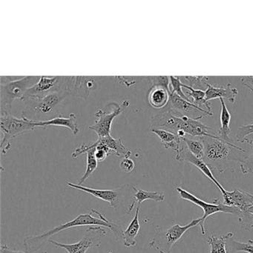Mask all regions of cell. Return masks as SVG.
Listing matches in <instances>:
<instances>
[{"label": "cell", "mask_w": 253, "mask_h": 253, "mask_svg": "<svg viewBox=\"0 0 253 253\" xmlns=\"http://www.w3.org/2000/svg\"><path fill=\"white\" fill-rule=\"evenodd\" d=\"M223 198V204L229 207L238 208L241 211H245L253 205V195L241 189H235L232 192L226 191Z\"/></svg>", "instance_id": "obj_16"}, {"label": "cell", "mask_w": 253, "mask_h": 253, "mask_svg": "<svg viewBox=\"0 0 253 253\" xmlns=\"http://www.w3.org/2000/svg\"><path fill=\"white\" fill-rule=\"evenodd\" d=\"M96 142L98 144L106 146L112 152V154L114 153L118 157L130 158V156H131V152L128 150L124 146L122 137L114 138L111 135L109 137H100V138L97 139Z\"/></svg>", "instance_id": "obj_21"}, {"label": "cell", "mask_w": 253, "mask_h": 253, "mask_svg": "<svg viewBox=\"0 0 253 253\" xmlns=\"http://www.w3.org/2000/svg\"><path fill=\"white\" fill-rule=\"evenodd\" d=\"M1 253H29L28 252L17 251V250H12L6 245H2L1 247Z\"/></svg>", "instance_id": "obj_37"}, {"label": "cell", "mask_w": 253, "mask_h": 253, "mask_svg": "<svg viewBox=\"0 0 253 253\" xmlns=\"http://www.w3.org/2000/svg\"><path fill=\"white\" fill-rule=\"evenodd\" d=\"M182 141L186 145L188 150L198 159L204 160L205 155V149L204 144L202 140H195V139L189 138L186 137L182 139Z\"/></svg>", "instance_id": "obj_28"}, {"label": "cell", "mask_w": 253, "mask_h": 253, "mask_svg": "<svg viewBox=\"0 0 253 253\" xmlns=\"http://www.w3.org/2000/svg\"><path fill=\"white\" fill-rule=\"evenodd\" d=\"M220 104H221V113H220V128L217 132V136L223 140L228 142L231 141L230 132V121L231 114L226 106L223 99H220Z\"/></svg>", "instance_id": "obj_24"}, {"label": "cell", "mask_w": 253, "mask_h": 253, "mask_svg": "<svg viewBox=\"0 0 253 253\" xmlns=\"http://www.w3.org/2000/svg\"><path fill=\"white\" fill-rule=\"evenodd\" d=\"M41 77H1L0 106L1 115L11 114L13 102L23 101L25 94L39 81Z\"/></svg>", "instance_id": "obj_4"}, {"label": "cell", "mask_w": 253, "mask_h": 253, "mask_svg": "<svg viewBox=\"0 0 253 253\" xmlns=\"http://www.w3.org/2000/svg\"><path fill=\"white\" fill-rule=\"evenodd\" d=\"M120 167L123 171L126 173L132 172L135 168L134 161L130 158H124L120 164Z\"/></svg>", "instance_id": "obj_35"}, {"label": "cell", "mask_w": 253, "mask_h": 253, "mask_svg": "<svg viewBox=\"0 0 253 253\" xmlns=\"http://www.w3.org/2000/svg\"><path fill=\"white\" fill-rule=\"evenodd\" d=\"M68 95L64 91H55L40 99H26V105L30 107V110L35 114H48L53 112L54 109L63 101Z\"/></svg>", "instance_id": "obj_14"}, {"label": "cell", "mask_w": 253, "mask_h": 253, "mask_svg": "<svg viewBox=\"0 0 253 253\" xmlns=\"http://www.w3.org/2000/svg\"><path fill=\"white\" fill-rule=\"evenodd\" d=\"M37 121V120H36ZM37 125L39 128H46L48 126L66 127L69 128L75 135L79 133L80 129L77 123V117L75 114H71L68 118L60 115L48 121H37Z\"/></svg>", "instance_id": "obj_18"}, {"label": "cell", "mask_w": 253, "mask_h": 253, "mask_svg": "<svg viewBox=\"0 0 253 253\" xmlns=\"http://www.w3.org/2000/svg\"><path fill=\"white\" fill-rule=\"evenodd\" d=\"M183 87L187 90V97H189L192 103L203 109H205L204 107H206L208 112H212L210 102H207L206 100L205 91L195 89L186 84H183Z\"/></svg>", "instance_id": "obj_25"}, {"label": "cell", "mask_w": 253, "mask_h": 253, "mask_svg": "<svg viewBox=\"0 0 253 253\" xmlns=\"http://www.w3.org/2000/svg\"><path fill=\"white\" fill-rule=\"evenodd\" d=\"M252 143L253 144V140H252L250 143ZM240 169H241V172L244 175L253 174V152L251 155H248L246 159L240 164Z\"/></svg>", "instance_id": "obj_34"}, {"label": "cell", "mask_w": 253, "mask_h": 253, "mask_svg": "<svg viewBox=\"0 0 253 253\" xmlns=\"http://www.w3.org/2000/svg\"><path fill=\"white\" fill-rule=\"evenodd\" d=\"M67 185L72 189L83 191V192H85L88 195H92V196L99 198L102 201H106L115 210H118L121 198L124 196V192L128 189L127 188L128 185H126V186L115 189H92V188L80 186V185L75 184V183H71V182H67Z\"/></svg>", "instance_id": "obj_12"}, {"label": "cell", "mask_w": 253, "mask_h": 253, "mask_svg": "<svg viewBox=\"0 0 253 253\" xmlns=\"http://www.w3.org/2000/svg\"><path fill=\"white\" fill-rule=\"evenodd\" d=\"M233 232H228L220 237L211 235L207 239L210 246V253H228L226 250V241L234 237Z\"/></svg>", "instance_id": "obj_26"}, {"label": "cell", "mask_w": 253, "mask_h": 253, "mask_svg": "<svg viewBox=\"0 0 253 253\" xmlns=\"http://www.w3.org/2000/svg\"><path fill=\"white\" fill-rule=\"evenodd\" d=\"M253 134V124L250 125L241 126L237 131L236 138L238 142L245 143L248 136Z\"/></svg>", "instance_id": "obj_33"}, {"label": "cell", "mask_w": 253, "mask_h": 253, "mask_svg": "<svg viewBox=\"0 0 253 253\" xmlns=\"http://www.w3.org/2000/svg\"><path fill=\"white\" fill-rule=\"evenodd\" d=\"M107 253H113V252L112 251H108Z\"/></svg>", "instance_id": "obj_39"}, {"label": "cell", "mask_w": 253, "mask_h": 253, "mask_svg": "<svg viewBox=\"0 0 253 253\" xmlns=\"http://www.w3.org/2000/svg\"><path fill=\"white\" fill-rule=\"evenodd\" d=\"M161 128L171 132L183 131L186 135L192 137H214L216 134H211V128L204 125L198 118H189L186 115L176 116L171 113L168 106L164 108L162 112L155 115L152 118L150 128Z\"/></svg>", "instance_id": "obj_3"}, {"label": "cell", "mask_w": 253, "mask_h": 253, "mask_svg": "<svg viewBox=\"0 0 253 253\" xmlns=\"http://www.w3.org/2000/svg\"><path fill=\"white\" fill-rule=\"evenodd\" d=\"M90 147H91V144H89ZM94 152H95V148L89 149L86 152V169H85V172L83 174L82 177L80 179L78 184L81 186L83 183H85V180L91 176V174L95 171L98 167V161L96 159L94 156Z\"/></svg>", "instance_id": "obj_27"}, {"label": "cell", "mask_w": 253, "mask_h": 253, "mask_svg": "<svg viewBox=\"0 0 253 253\" xmlns=\"http://www.w3.org/2000/svg\"><path fill=\"white\" fill-rule=\"evenodd\" d=\"M55 91H63V77L42 76L35 85L29 88L25 94L26 99H40Z\"/></svg>", "instance_id": "obj_11"}, {"label": "cell", "mask_w": 253, "mask_h": 253, "mask_svg": "<svg viewBox=\"0 0 253 253\" xmlns=\"http://www.w3.org/2000/svg\"><path fill=\"white\" fill-rule=\"evenodd\" d=\"M151 132L156 134L160 140L161 143L166 149H171L174 151V153H177L181 149L182 140L174 133L171 131H167L165 129H161V128H149Z\"/></svg>", "instance_id": "obj_20"}, {"label": "cell", "mask_w": 253, "mask_h": 253, "mask_svg": "<svg viewBox=\"0 0 253 253\" xmlns=\"http://www.w3.org/2000/svg\"><path fill=\"white\" fill-rule=\"evenodd\" d=\"M169 79L170 85H171V88H172V90H171V92L177 94V95H178L179 97L184 99V100L192 102L190 100H189V97H187V95H186V94L183 92V89H182V87H183V84H182L181 81H180V77L170 76Z\"/></svg>", "instance_id": "obj_31"}, {"label": "cell", "mask_w": 253, "mask_h": 253, "mask_svg": "<svg viewBox=\"0 0 253 253\" xmlns=\"http://www.w3.org/2000/svg\"><path fill=\"white\" fill-rule=\"evenodd\" d=\"M128 106V100H124L120 105L112 103V110L111 112H107L106 108L99 109L95 114V122L89 126L90 129L93 130L97 134L98 138L111 136V129L114 120L121 115Z\"/></svg>", "instance_id": "obj_9"}, {"label": "cell", "mask_w": 253, "mask_h": 253, "mask_svg": "<svg viewBox=\"0 0 253 253\" xmlns=\"http://www.w3.org/2000/svg\"><path fill=\"white\" fill-rule=\"evenodd\" d=\"M91 212L95 214V216L89 213L80 214L73 220L62 223L54 227V229L44 232L41 235L26 237L24 239V245L26 252L29 253H35L38 251L44 244H46V242L49 241L51 237L57 235L62 231L67 230L70 228L77 227V226H103L112 231L117 241H119L122 240L124 231L120 225L116 224L112 220H108L103 215V214H101V212L97 210H91Z\"/></svg>", "instance_id": "obj_1"}, {"label": "cell", "mask_w": 253, "mask_h": 253, "mask_svg": "<svg viewBox=\"0 0 253 253\" xmlns=\"http://www.w3.org/2000/svg\"><path fill=\"white\" fill-rule=\"evenodd\" d=\"M201 221V217H200L192 220L185 226L176 223L165 230L156 227L155 235L149 243V248L155 249L160 253H171L173 246L188 230L199 225Z\"/></svg>", "instance_id": "obj_6"}, {"label": "cell", "mask_w": 253, "mask_h": 253, "mask_svg": "<svg viewBox=\"0 0 253 253\" xmlns=\"http://www.w3.org/2000/svg\"><path fill=\"white\" fill-rule=\"evenodd\" d=\"M134 192L133 194V198L134 201L132 204L130 205L127 213L129 214L136 204L137 206H141L143 201L151 200V201H156V202H162L165 200V195L164 192H160V191H155V192H150V191L143 190V189H137L135 186H133Z\"/></svg>", "instance_id": "obj_22"}, {"label": "cell", "mask_w": 253, "mask_h": 253, "mask_svg": "<svg viewBox=\"0 0 253 253\" xmlns=\"http://www.w3.org/2000/svg\"><path fill=\"white\" fill-rule=\"evenodd\" d=\"M39 128L36 120L29 119L26 115L21 118H16L11 114H2L0 118V130H1V152L6 155L11 149V142L14 137L24 134L32 130Z\"/></svg>", "instance_id": "obj_5"}, {"label": "cell", "mask_w": 253, "mask_h": 253, "mask_svg": "<svg viewBox=\"0 0 253 253\" xmlns=\"http://www.w3.org/2000/svg\"><path fill=\"white\" fill-rule=\"evenodd\" d=\"M241 83L253 93V76L242 77Z\"/></svg>", "instance_id": "obj_36"}, {"label": "cell", "mask_w": 253, "mask_h": 253, "mask_svg": "<svg viewBox=\"0 0 253 253\" xmlns=\"http://www.w3.org/2000/svg\"><path fill=\"white\" fill-rule=\"evenodd\" d=\"M86 232V235L75 244H61L52 239L49 240L48 242L52 244L56 248L64 249L68 253H86L91 247L100 248L102 238L107 234L106 229L102 226H89Z\"/></svg>", "instance_id": "obj_8"}, {"label": "cell", "mask_w": 253, "mask_h": 253, "mask_svg": "<svg viewBox=\"0 0 253 253\" xmlns=\"http://www.w3.org/2000/svg\"><path fill=\"white\" fill-rule=\"evenodd\" d=\"M175 159L178 161H184V162L189 163L195 166L198 168L209 180H211L221 192L222 195H224L226 192V189L223 187L221 184L217 181V179L214 177L211 172V169L208 167L207 164L204 162V160L198 159L196 157L194 156L187 148L184 146H182L181 149L178 152L175 153Z\"/></svg>", "instance_id": "obj_15"}, {"label": "cell", "mask_w": 253, "mask_h": 253, "mask_svg": "<svg viewBox=\"0 0 253 253\" xmlns=\"http://www.w3.org/2000/svg\"><path fill=\"white\" fill-rule=\"evenodd\" d=\"M149 88L155 86H162L167 89H169L170 79L169 77L158 76L149 77Z\"/></svg>", "instance_id": "obj_32"}, {"label": "cell", "mask_w": 253, "mask_h": 253, "mask_svg": "<svg viewBox=\"0 0 253 253\" xmlns=\"http://www.w3.org/2000/svg\"><path fill=\"white\" fill-rule=\"evenodd\" d=\"M140 206H137L135 214L128 227L124 231L122 235V240L124 241V245L127 248L134 247L136 246V237L138 235L140 229V221H139V213H140Z\"/></svg>", "instance_id": "obj_23"}, {"label": "cell", "mask_w": 253, "mask_h": 253, "mask_svg": "<svg viewBox=\"0 0 253 253\" xmlns=\"http://www.w3.org/2000/svg\"><path fill=\"white\" fill-rule=\"evenodd\" d=\"M204 144V161L211 169L223 172L233 163L241 164L247 158V151L215 135L201 137Z\"/></svg>", "instance_id": "obj_2"}, {"label": "cell", "mask_w": 253, "mask_h": 253, "mask_svg": "<svg viewBox=\"0 0 253 253\" xmlns=\"http://www.w3.org/2000/svg\"><path fill=\"white\" fill-rule=\"evenodd\" d=\"M176 190L178 192L181 199L189 201L195 205L201 207L204 211V215L201 217V221L199 224L201 234L203 235H206L205 222L210 216L213 215L217 212L228 213V214H236L238 216L241 211V210H238L236 207L226 205L219 199H214L212 204L206 202V201L197 198L195 195L188 192L186 189H183L181 186H177Z\"/></svg>", "instance_id": "obj_7"}, {"label": "cell", "mask_w": 253, "mask_h": 253, "mask_svg": "<svg viewBox=\"0 0 253 253\" xmlns=\"http://www.w3.org/2000/svg\"><path fill=\"white\" fill-rule=\"evenodd\" d=\"M231 238L226 241V250L228 253H253V241L250 240L248 243L240 242Z\"/></svg>", "instance_id": "obj_29"}, {"label": "cell", "mask_w": 253, "mask_h": 253, "mask_svg": "<svg viewBox=\"0 0 253 253\" xmlns=\"http://www.w3.org/2000/svg\"><path fill=\"white\" fill-rule=\"evenodd\" d=\"M245 211H247V212H248L249 214H250V216H251L252 219H253V205L251 206V207H249V208H247V210H245Z\"/></svg>", "instance_id": "obj_38"}, {"label": "cell", "mask_w": 253, "mask_h": 253, "mask_svg": "<svg viewBox=\"0 0 253 253\" xmlns=\"http://www.w3.org/2000/svg\"><path fill=\"white\" fill-rule=\"evenodd\" d=\"M206 93V100L210 102L214 99H226L228 101L234 103L238 96V91L232 84H226L225 86L217 87L208 84Z\"/></svg>", "instance_id": "obj_17"}, {"label": "cell", "mask_w": 253, "mask_h": 253, "mask_svg": "<svg viewBox=\"0 0 253 253\" xmlns=\"http://www.w3.org/2000/svg\"><path fill=\"white\" fill-rule=\"evenodd\" d=\"M167 106L171 111V113L176 116L186 115L189 118H192L191 115L194 114L196 115L197 118L201 119L205 115L207 116H212L213 115L212 112L201 109V108L195 106L192 102L184 100L177 94L171 92L170 94L169 102Z\"/></svg>", "instance_id": "obj_13"}, {"label": "cell", "mask_w": 253, "mask_h": 253, "mask_svg": "<svg viewBox=\"0 0 253 253\" xmlns=\"http://www.w3.org/2000/svg\"><path fill=\"white\" fill-rule=\"evenodd\" d=\"M188 83L189 86L195 89L207 90L208 84V77L207 76H185L183 77Z\"/></svg>", "instance_id": "obj_30"}, {"label": "cell", "mask_w": 253, "mask_h": 253, "mask_svg": "<svg viewBox=\"0 0 253 253\" xmlns=\"http://www.w3.org/2000/svg\"><path fill=\"white\" fill-rule=\"evenodd\" d=\"M171 91L162 86L152 87L149 90L148 101L154 109H163L169 102Z\"/></svg>", "instance_id": "obj_19"}, {"label": "cell", "mask_w": 253, "mask_h": 253, "mask_svg": "<svg viewBox=\"0 0 253 253\" xmlns=\"http://www.w3.org/2000/svg\"><path fill=\"white\" fill-rule=\"evenodd\" d=\"M95 84L93 77H63V91L68 95L87 98Z\"/></svg>", "instance_id": "obj_10"}]
</instances>
